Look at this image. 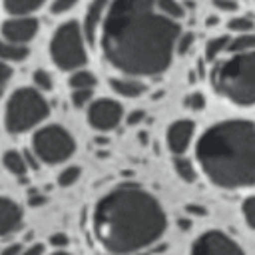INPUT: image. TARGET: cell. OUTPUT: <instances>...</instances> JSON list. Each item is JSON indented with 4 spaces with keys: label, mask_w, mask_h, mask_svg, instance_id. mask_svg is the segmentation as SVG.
<instances>
[{
    "label": "cell",
    "mask_w": 255,
    "mask_h": 255,
    "mask_svg": "<svg viewBox=\"0 0 255 255\" xmlns=\"http://www.w3.org/2000/svg\"><path fill=\"white\" fill-rule=\"evenodd\" d=\"M179 24L157 10V0H112L102 28L106 60L128 76H157L167 70Z\"/></svg>",
    "instance_id": "cell-1"
},
{
    "label": "cell",
    "mask_w": 255,
    "mask_h": 255,
    "mask_svg": "<svg viewBox=\"0 0 255 255\" xmlns=\"http://www.w3.org/2000/svg\"><path fill=\"white\" fill-rule=\"evenodd\" d=\"M94 233L110 255L143 253L167 227L157 199L145 189L124 183L106 193L94 209Z\"/></svg>",
    "instance_id": "cell-2"
},
{
    "label": "cell",
    "mask_w": 255,
    "mask_h": 255,
    "mask_svg": "<svg viewBox=\"0 0 255 255\" xmlns=\"http://www.w3.org/2000/svg\"><path fill=\"white\" fill-rule=\"evenodd\" d=\"M205 175L223 189L255 183V124L229 120L211 126L197 143Z\"/></svg>",
    "instance_id": "cell-3"
},
{
    "label": "cell",
    "mask_w": 255,
    "mask_h": 255,
    "mask_svg": "<svg viewBox=\"0 0 255 255\" xmlns=\"http://www.w3.org/2000/svg\"><path fill=\"white\" fill-rule=\"evenodd\" d=\"M213 88L225 100L237 106L255 104V50L235 54L215 66L211 74Z\"/></svg>",
    "instance_id": "cell-4"
},
{
    "label": "cell",
    "mask_w": 255,
    "mask_h": 255,
    "mask_svg": "<svg viewBox=\"0 0 255 255\" xmlns=\"http://www.w3.org/2000/svg\"><path fill=\"white\" fill-rule=\"evenodd\" d=\"M50 114L46 98L36 88H18L4 112V124L10 133H22L38 126L42 120H46Z\"/></svg>",
    "instance_id": "cell-5"
},
{
    "label": "cell",
    "mask_w": 255,
    "mask_h": 255,
    "mask_svg": "<svg viewBox=\"0 0 255 255\" xmlns=\"http://www.w3.org/2000/svg\"><path fill=\"white\" fill-rule=\"evenodd\" d=\"M84 32L82 26L76 20H70L66 24H62L50 42V56L52 62L60 68V70H82V66L86 64V46H84Z\"/></svg>",
    "instance_id": "cell-6"
},
{
    "label": "cell",
    "mask_w": 255,
    "mask_h": 255,
    "mask_svg": "<svg viewBox=\"0 0 255 255\" xmlns=\"http://www.w3.org/2000/svg\"><path fill=\"white\" fill-rule=\"evenodd\" d=\"M32 149L44 163H62L76 151V141L62 126H46L34 133Z\"/></svg>",
    "instance_id": "cell-7"
},
{
    "label": "cell",
    "mask_w": 255,
    "mask_h": 255,
    "mask_svg": "<svg viewBox=\"0 0 255 255\" xmlns=\"http://www.w3.org/2000/svg\"><path fill=\"white\" fill-rule=\"evenodd\" d=\"M122 116H124L122 106L116 100H110V98L96 100L88 110L90 126L94 129H100V131H110V129L118 128V124L122 122Z\"/></svg>",
    "instance_id": "cell-8"
},
{
    "label": "cell",
    "mask_w": 255,
    "mask_h": 255,
    "mask_svg": "<svg viewBox=\"0 0 255 255\" xmlns=\"http://www.w3.org/2000/svg\"><path fill=\"white\" fill-rule=\"evenodd\" d=\"M191 255H243V251L225 233L207 231L193 243Z\"/></svg>",
    "instance_id": "cell-9"
},
{
    "label": "cell",
    "mask_w": 255,
    "mask_h": 255,
    "mask_svg": "<svg viewBox=\"0 0 255 255\" xmlns=\"http://www.w3.org/2000/svg\"><path fill=\"white\" fill-rule=\"evenodd\" d=\"M38 32V20L32 16H12L2 22V36L8 42L24 44L30 42Z\"/></svg>",
    "instance_id": "cell-10"
},
{
    "label": "cell",
    "mask_w": 255,
    "mask_h": 255,
    "mask_svg": "<svg viewBox=\"0 0 255 255\" xmlns=\"http://www.w3.org/2000/svg\"><path fill=\"white\" fill-rule=\"evenodd\" d=\"M193 131H195V126H193L191 120H177V122H173L169 126V129H167V145H169V149L175 155L183 153L187 149L189 141H191Z\"/></svg>",
    "instance_id": "cell-11"
},
{
    "label": "cell",
    "mask_w": 255,
    "mask_h": 255,
    "mask_svg": "<svg viewBox=\"0 0 255 255\" xmlns=\"http://www.w3.org/2000/svg\"><path fill=\"white\" fill-rule=\"evenodd\" d=\"M110 2L112 0H92L90 6H88V12H86L84 24H82V32H84V38L90 44H94V40H96V32H98L100 24L104 22V18L108 14Z\"/></svg>",
    "instance_id": "cell-12"
},
{
    "label": "cell",
    "mask_w": 255,
    "mask_h": 255,
    "mask_svg": "<svg viewBox=\"0 0 255 255\" xmlns=\"http://www.w3.org/2000/svg\"><path fill=\"white\" fill-rule=\"evenodd\" d=\"M22 225V209L10 197H0V237L14 233Z\"/></svg>",
    "instance_id": "cell-13"
},
{
    "label": "cell",
    "mask_w": 255,
    "mask_h": 255,
    "mask_svg": "<svg viewBox=\"0 0 255 255\" xmlns=\"http://www.w3.org/2000/svg\"><path fill=\"white\" fill-rule=\"evenodd\" d=\"M110 86H112V90L116 92V94H120V96H124V98H137V96H141L143 94V90H145V86L139 82V80H135V78H112L110 80Z\"/></svg>",
    "instance_id": "cell-14"
},
{
    "label": "cell",
    "mask_w": 255,
    "mask_h": 255,
    "mask_svg": "<svg viewBox=\"0 0 255 255\" xmlns=\"http://www.w3.org/2000/svg\"><path fill=\"white\" fill-rule=\"evenodd\" d=\"M30 50L24 44H14L8 40H0V62H22L26 60Z\"/></svg>",
    "instance_id": "cell-15"
},
{
    "label": "cell",
    "mask_w": 255,
    "mask_h": 255,
    "mask_svg": "<svg viewBox=\"0 0 255 255\" xmlns=\"http://www.w3.org/2000/svg\"><path fill=\"white\" fill-rule=\"evenodd\" d=\"M42 4H44V0H2L4 10L10 12L12 16H28V14L36 12Z\"/></svg>",
    "instance_id": "cell-16"
},
{
    "label": "cell",
    "mask_w": 255,
    "mask_h": 255,
    "mask_svg": "<svg viewBox=\"0 0 255 255\" xmlns=\"http://www.w3.org/2000/svg\"><path fill=\"white\" fill-rule=\"evenodd\" d=\"M2 163H4V167H6L10 173H14V175H24V173L28 171L26 157H24L20 151H16V149L6 151V153L2 155Z\"/></svg>",
    "instance_id": "cell-17"
},
{
    "label": "cell",
    "mask_w": 255,
    "mask_h": 255,
    "mask_svg": "<svg viewBox=\"0 0 255 255\" xmlns=\"http://www.w3.org/2000/svg\"><path fill=\"white\" fill-rule=\"evenodd\" d=\"M229 52L233 54H245V52H253L255 50V34H239L237 38L229 40Z\"/></svg>",
    "instance_id": "cell-18"
},
{
    "label": "cell",
    "mask_w": 255,
    "mask_h": 255,
    "mask_svg": "<svg viewBox=\"0 0 255 255\" xmlns=\"http://www.w3.org/2000/svg\"><path fill=\"white\" fill-rule=\"evenodd\" d=\"M96 84V76L90 72V70H76L72 76H70V86L74 90H92Z\"/></svg>",
    "instance_id": "cell-19"
},
{
    "label": "cell",
    "mask_w": 255,
    "mask_h": 255,
    "mask_svg": "<svg viewBox=\"0 0 255 255\" xmlns=\"http://www.w3.org/2000/svg\"><path fill=\"white\" fill-rule=\"evenodd\" d=\"M157 10L165 18H169L173 22H177V20H181L185 16V10L177 0H157Z\"/></svg>",
    "instance_id": "cell-20"
},
{
    "label": "cell",
    "mask_w": 255,
    "mask_h": 255,
    "mask_svg": "<svg viewBox=\"0 0 255 255\" xmlns=\"http://www.w3.org/2000/svg\"><path fill=\"white\" fill-rule=\"evenodd\" d=\"M173 169H175V173L183 179V181H195V169H193V163L189 161V159H185V157H173Z\"/></svg>",
    "instance_id": "cell-21"
},
{
    "label": "cell",
    "mask_w": 255,
    "mask_h": 255,
    "mask_svg": "<svg viewBox=\"0 0 255 255\" xmlns=\"http://www.w3.org/2000/svg\"><path fill=\"white\" fill-rule=\"evenodd\" d=\"M225 48H229V38L227 36H217V38L207 40V44H205V56H207V60H215Z\"/></svg>",
    "instance_id": "cell-22"
},
{
    "label": "cell",
    "mask_w": 255,
    "mask_h": 255,
    "mask_svg": "<svg viewBox=\"0 0 255 255\" xmlns=\"http://www.w3.org/2000/svg\"><path fill=\"white\" fill-rule=\"evenodd\" d=\"M80 175H82V169H80L78 165L64 167V171L58 175V183H60L62 187H70V185H74V183L80 179Z\"/></svg>",
    "instance_id": "cell-23"
},
{
    "label": "cell",
    "mask_w": 255,
    "mask_h": 255,
    "mask_svg": "<svg viewBox=\"0 0 255 255\" xmlns=\"http://www.w3.org/2000/svg\"><path fill=\"white\" fill-rule=\"evenodd\" d=\"M227 26H229V30H233V32H237V34H247V32L253 28V22H251V18H247V16H239V18H231V20L227 22Z\"/></svg>",
    "instance_id": "cell-24"
},
{
    "label": "cell",
    "mask_w": 255,
    "mask_h": 255,
    "mask_svg": "<svg viewBox=\"0 0 255 255\" xmlns=\"http://www.w3.org/2000/svg\"><path fill=\"white\" fill-rule=\"evenodd\" d=\"M34 86L42 92H50L52 90V76L46 70H36L34 72Z\"/></svg>",
    "instance_id": "cell-25"
},
{
    "label": "cell",
    "mask_w": 255,
    "mask_h": 255,
    "mask_svg": "<svg viewBox=\"0 0 255 255\" xmlns=\"http://www.w3.org/2000/svg\"><path fill=\"white\" fill-rule=\"evenodd\" d=\"M193 40H195V36H193L191 32L179 34V38H177V44H175V52H177L179 56L187 54V52L191 50V46H193Z\"/></svg>",
    "instance_id": "cell-26"
},
{
    "label": "cell",
    "mask_w": 255,
    "mask_h": 255,
    "mask_svg": "<svg viewBox=\"0 0 255 255\" xmlns=\"http://www.w3.org/2000/svg\"><path fill=\"white\" fill-rule=\"evenodd\" d=\"M243 217L251 229H255V195L247 197L243 201Z\"/></svg>",
    "instance_id": "cell-27"
},
{
    "label": "cell",
    "mask_w": 255,
    "mask_h": 255,
    "mask_svg": "<svg viewBox=\"0 0 255 255\" xmlns=\"http://www.w3.org/2000/svg\"><path fill=\"white\" fill-rule=\"evenodd\" d=\"M203 106H205V98L199 92H193V94H189L185 98V108H189V110L199 112V110H203Z\"/></svg>",
    "instance_id": "cell-28"
},
{
    "label": "cell",
    "mask_w": 255,
    "mask_h": 255,
    "mask_svg": "<svg viewBox=\"0 0 255 255\" xmlns=\"http://www.w3.org/2000/svg\"><path fill=\"white\" fill-rule=\"evenodd\" d=\"M76 2H78V0H54V2H52V6H50V12H52L54 16L64 14V12L72 10V8L76 6Z\"/></svg>",
    "instance_id": "cell-29"
},
{
    "label": "cell",
    "mask_w": 255,
    "mask_h": 255,
    "mask_svg": "<svg viewBox=\"0 0 255 255\" xmlns=\"http://www.w3.org/2000/svg\"><path fill=\"white\" fill-rule=\"evenodd\" d=\"M90 100H92V90H74L72 92V104L76 108L86 106Z\"/></svg>",
    "instance_id": "cell-30"
},
{
    "label": "cell",
    "mask_w": 255,
    "mask_h": 255,
    "mask_svg": "<svg viewBox=\"0 0 255 255\" xmlns=\"http://www.w3.org/2000/svg\"><path fill=\"white\" fill-rule=\"evenodd\" d=\"M215 6L223 12H233L237 8V2L235 0H215Z\"/></svg>",
    "instance_id": "cell-31"
},
{
    "label": "cell",
    "mask_w": 255,
    "mask_h": 255,
    "mask_svg": "<svg viewBox=\"0 0 255 255\" xmlns=\"http://www.w3.org/2000/svg\"><path fill=\"white\" fill-rule=\"evenodd\" d=\"M10 78H12V70H10V66L4 64V62H0V88H2Z\"/></svg>",
    "instance_id": "cell-32"
},
{
    "label": "cell",
    "mask_w": 255,
    "mask_h": 255,
    "mask_svg": "<svg viewBox=\"0 0 255 255\" xmlns=\"http://www.w3.org/2000/svg\"><path fill=\"white\" fill-rule=\"evenodd\" d=\"M22 255H44V245L42 243H34L26 249H22Z\"/></svg>",
    "instance_id": "cell-33"
},
{
    "label": "cell",
    "mask_w": 255,
    "mask_h": 255,
    "mask_svg": "<svg viewBox=\"0 0 255 255\" xmlns=\"http://www.w3.org/2000/svg\"><path fill=\"white\" fill-rule=\"evenodd\" d=\"M143 118H145V112H143V110H135V112H131V114L128 116V124H129V126H135V124H139Z\"/></svg>",
    "instance_id": "cell-34"
},
{
    "label": "cell",
    "mask_w": 255,
    "mask_h": 255,
    "mask_svg": "<svg viewBox=\"0 0 255 255\" xmlns=\"http://www.w3.org/2000/svg\"><path fill=\"white\" fill-rule=\"evenodd\" d=\"M50 243H52L54 247H66V245H68V237H66L64 233H56V235L50 237Z\"/></svg>",
    "instance_id": "cell-35"
},
{
    "label": "cell",
    "mask_w": 255,
    "mask_h": 255,
    "mask_svg": "<svg viewBox=\"0 0 255 255\" xmlns=\"http://www.w3.org/2000/svg\"><path fill=\"white\" fill-rule=\"evenodd\" d=\"M0 255H22V245L20 243H10L8 247H4V251Z\"/></svg>",
    "instance_id": "cell-36"
},
{
    "label": "cell",
    "mask_w": 255,
    "mask_h": 255,
    "mask_svg": "<svg viewBox=\"0 0 255 255\" xmlns=\"http://www.w3.org/2000/svg\"><path fill=\"white\" fill-rule=\"evenodd\" d=\"M28 203H30L32 207H36V205L46 203V197H44L42 193H32V195H30V199H28Z\"/></svg>",
    "instance_id": "cell-37"
},
{
    "label": "cell",
    "mask_w": 255,
    "mask_h": 255,
    "mask_svg": "<svg viewBox=\"0 0 255 255\" xmlns=\"http://www.w3.org/2000/svg\"><path fill=\"white\" fill-rule=\"evenodd\" d=\"M185 211L187 213H193V215H205V209L203 207H197V205H187Z\"/></svg>",
    "instance_id": "cell-38"
},
{
    "label": "cell",
    "mask_w": 255,
    "mask_h": 255,
    "mask_svg": "<svg viewBox=\"0 0 255 255\" xmlns=\"http://www.w3.org/2000/svg\"><path fill=\"white\" fill-rule=\"evenodd\" d=\"M205 24H207V26H215V24H217V18H215V16H209V18L205 20Z\"/></svg>",
    "instance_id": "cell-39"
},
{
    "label": "cell",
    "mask_w": 255,
    "mask_h": 255,
    "mask_svg": "<svg viewBox=\"0 0 255 255\" xmlns=\"http://www.w3.org/2000/svg\"><path fill=\"white\" fill-rule=\"evenodd\" d=\"M179 225H181L183 229H187V227H191V223H189V221H179Z\"/></svg>",
    "instance_id": "cell-40"
},
{
    "label": "cell",
    "mask_w": 255,
    "mask_h": 255,
    "mask_svg": "<svg viewBox=\"0 0 255 255\" xmlns=\"http://www.w3.org/2000/svg\"><path fill=\"white\" fill-rule=\"evenodd\" d=\"M52 255H72V253H66V251H56V253H52Z\"/></svg>",
    "instance_id": "cell-41"
},
{
    "label": "cell",
    "mask_w": 255,
    "mask_h": 255,
    "mask_svg": "<svg viewBox=\"0 0 255 255\" xmlns=\"http://www.w3.org/2000/svg\"><path fill=\"white\" fill-rule=\"evenodd\" d=\"M133 255H147V253H133Z\"/></svg>",
    "instance_id": "cell-42"
}]
</instances>
